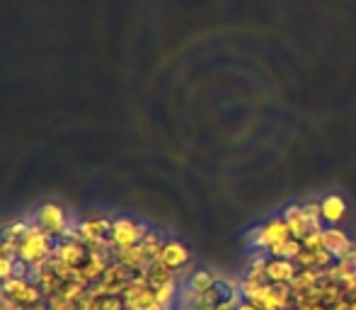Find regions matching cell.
I'll use <instances>...</instances> for the list:
<instances>
[{
	"instance_id": "7402d4cb",
	"label": "cell",
	"mask_w": 356,
	"mask_h": 310,
	"mask_svg": "<svg viewBox=\"0 0 356 310\" xmlns=\"http://www.w3.org/2000/svg\"><path fill=\"white\" fill-rule=\"evenodd\" d=\"M15 267H17V257H0V284L15 277Z\"/></svg>"
},
{
	"instance_id": "9c48e42d",
	"label": "cell",
	"mask_w": 356,
	"mask_h": 310,
	"mask_svg": "<svg viewBox=\"0 0 356 310\" xmlns=\"http://www.w3.org/2000/svg\"><path fill=\"white\" fill-rule=\"evenodd\" d=\"M114 259H117L119 264H124V267H127L129 272H134V274L143 272V269L150 267L148 257H145V252H143L141 245H134V247H129V250H122V252L114 254Z\"/></svg>"
},
{
	"instance_id": "7a4b0ae2",
	"label": "cell",
	"mask_w": 356,
	"mask_h": 310,
	"mask_svg": "<svg viewBox=\"0 0 356 310\" xmlns=\"http://www.w3.org/2000/svg\"><path fill=\"white\" fill-rule=\"evenodd\" d=\"M32 223H37L44 233H49L51 238L63 240V238H73L75 233V223L71 221L68 211L61 206V204L47 202L34 211Z\"/></svg>"
},
{
	"instance_id": "603a6c76",
	"label": "cell",
	"mask_w": 356,
	"mask_h": 310,
	"mask_svg": "<svg viewBox=\"0 0 356 310\" xmlns=\"http://www.w3.org/2000/svg\"><path fill=\"white\" fill-rule=\"evenodd\" d=\"M97 310H127V306H124V298L122 296H107L99 301Z\"/></svg>"
},
{
	"instance_id": "83f0119b",
	"label": "cell",
	"mask_w": 356,
	"mask_h": 310,
	"mask_svg": "<svg viewBox=\"0 0 356 310\" xmlns=\"http://www.w3.org/2000/svg\"><path fill=\"white\" fill-rule=\"evenodd\" d=\"M332 310H352V301H349V298H344V301H339L337 306H332Z\"/></svg>"
},
{
	"instance_id": "6da1fadb",
	"label": "cell",
	"mask_w": 356,
	"mask_h": 310,
	"mask_svg": "<svg viewBox=\"0 0 356 310\" xmlns=\"http://www.w3.org/2000/svg\"><path fill=\"white\" fill-rule=\"evenodd\" d=\"M54 247H56V238H51L49 233H44L37 223H32L27 233L19 240L17 259L29 264V269H42L49 264V259L54 257Z\"/></svg>"
},
{
	"instance_id": "52a82bcc",
	"label": "cell",
	"mask_w": 356,
	"mask_h": 310,
	"mask_svg": "<svg viewBox=\"0 0 356 310\" xmlns=\"http://www.w3.org/2000/svg\"><path fill=\"white\" fill-rule=\"evenodd\" d=\"M298 272L300 269L293 259L272 257L269 259V267H267V279H269V284H291Z\"/></svg>"
},
{
	"instance_id": "ffe728a7",
	"label": "cell",
	"mask_w": 356,
	"mask_h": 310,
	"mask_svg": "<svg viewBox=\"0 0 356 310\" xmlns=\"http://www.w3.org/2000/svg\"><path fill=\"white\" fill-rule=\"evenodd\" d=\"M47 306L49 310H73L75 303L68 301L61 291H56V293H51V296H47Z\"/></svg>"
},
{
	"instance_id": "d6a6232c",
	"label": "cell",
	"mask_w": 356,
	"mask_h": 310,
	"mask_svg": "<svg viewBox=\"0 0 356 310\" xmlns=\"http://www.w3.org/2000/svg\"><path fill=\"white\" fill-rule=\"evenodd\" d=\"M0 310H5V306H3V301H0Z\"/></svg>"
},
{
	"instance_id": "8fae6325",
	"label": "cell",
	"mask_w": 356,
	"mask_h": 310,
	"mask_svg": "<svg viewBox=\"0 0 356 310\" xmlns=\"http://www.w3.org/2000/svg\"><path fill=\"white\" fill-rule=\"evenodd\" d=\"M320 284H323V269H300L289 286L296 296V293H303L313 286H320Z\"/></svg>"
},
{
	"instance_id": "d6986e66",
	"label": "cell",
	"mask_w": 356,
	"mask_h": 310,
	"mask_svg": "<svg viewBox=\"0 0 356 310\" xmlns=\"http://www.w3.org/2000/svg\"><path fill=\"white\" fill-rule=\"evenodd\" d=\"M32 282L29 277H13V279H8V282H3L0 286H3V293L5 296H17L19 291H22L27 284Z\"/></svg>"
},
{
	"instance_id": "277c9868",
	"label": "cell",
	"mask_w": 356,
	"mask_h": 310,
	"mask_svg": "<svg viewBox=\"0 0 356 310\" xmlns=\"http://www.w3.org/2000/svg\"><path fill=\"white\" fill-rule=\"evenodd\" d=\"M54 257H56L58 262L68 264V267L78 269V267H83V262L88 259V247L80 245L75 238H63V240H56Z\"/></svg>"
},
{
	"instance_id": "5bb4252c",
	"label": "cell",
	"mask_w": 356,
	"mask_h": 310,
	"mask_svg": "<svg viewBox=\"0 0 356 310\" xmlns=\"http://www.w3.org/2000/svg\"><path fill=\"white\" fill-rule=\"evenodd\" d=\"M300 250H303V243H300V240H296V238H286V240H282V243L272 245V247H269L267 252H269V257L293 259V262H296V257H298V254H300Z\"/></svg>"
},
{
	"instance_id": "8992f818",
	"label": "cell",
	"mask_w": 356,
	"mask_h": 310,
	"mask_svg": "<svg viewBox=\"0 0 356 310\" xmlns=\"http://www.w3.org/2000/svg\"><path fill=\"white\" fill-rule=\"evenodd\" d=\"M282 218L286 221V226H289L291 238L303 240L305 235L310 233L308 218H305V213H303V204H291V206H286L284 213H282Z\"/></svg>"
},
{
	"instance_id": "30bf717a",
	"label": "cell",
	"mask_w": 356,
	"mask_h": 310,
	"mask_svg": "<svg viewBox=\"0 0 356 310\" xmlns=\"http://www.w3.org/2000/svg\"><path fill=\"white\" fill-rule=\"evenodd\" d=\"M269 288H272V284H269V282L243 279V284H240V296H243V301L254 303V306H262V301H264V296L269 293Z\"/></svg>"
},
{
	"instance_id": "f1b7e54d",
	"label": "cell",
	"mask_w": 356,
	"mask_h": 310,
	"mask_svg": "<svg viewBox=\"0 0 356 310\" xmlns=\"http://www.w3.org/2000/svg\"><path fill=\"white\" fill-rule=\"evenodd\" d=\"M238 310H262V308H259V306H254V303L243 301V303H240V306H238Z\"/></svg>"
},
{
	"instance_id": "f546056e",
	"label": "cell",
	"mask_w": 356,
	"mask_h": 310,
	"mask_svg": "<svg viewBox=\"0 0 356 310\" xmlns=\"http://www.w3.org/2000/svg\"><path fill=\"white\" fill-rule=\"evenodd\" d=\"M27 310H49L47 303H37V306H32V308H27Z\"/></svg>"
},
{
	"instance_id": "e0dca14e",
	"label": "cell",
	"mask_w": 356,
	"mask_h": 310,
	"mask_svg": "<svg viewBox=\"0 0 356 310\" xmlns=\"http://www.w3.org/2000/svg\"><path fill=\"white\" fill-rule=\"evenodd\" d=\"M153 291H155V298H158L160 308L170 310L175 303V298H177V293H179L177 279H172V282H168V284H160V286H155Z\"/></svg>"
},
{
	"instance_id": "4dcf8cb0",
	"label": "cell",
	"mask_w": 356,
	"mask_h": 310,
	"mask_svg": "<svg viewBox=\"0 0 356 310\" xmlns=\"http://www.w3.org/2000/svg\"><path fill=\"white\" fill-rule=\"evenodd\" d=\"M310 310H327V306H325V303H320V306H315V308H310Z\"/></svg>"
},
{
	"instance_id": "4fadbf2b",
	"label": "cell",
	"mask_w": 356,
	"mask_h": 310,
	"mask_svg": "<svg viewBox=\"0 0 356 310\" xmlns=\"http://www.w3.org/2000/svg\"><path fill=\"white\" fill-rule=\"evenodd\" d=\"M138 245L143 247L145 257H148V264H153V262H158V259H160L165 238H163V233H160V231H148V233L143 235V240Z\"/></svg>"
},
{
	"instance_id": "1f68e13d",
	"label": "cell",
	"mask_w": 356,
	"mask_h": 310,
	"mask_svg": "<svg viewBox=\"0 0 356 310\" xmlns=\"http://www.w3.org/2000/svg\"><path fill=\"white\" fill-rule=\"evenodd\" d=\"M3 296H5V293H3V286H0V301H3Z\"/></svg>"
},
{
	"instance_id": "9a60e30c",
	"label": "cell",
	"mask_w": 356,
	"mask_h": 310,
	"mask_svg": "<svg viewBox=\"0 0 356 310\" xmlns=\"http://www.w3.org/2000/svg\"><path fill=\"white\" fill-rule=\"evenodd\" d=\"M187 286L197 293H207L218 286V279H216L209 269H197V272H192V277L187 279Z\"/></svg>"
},
{
	"instance_id": "3957f363",
	"label": "cell",
	"mask_w": 356,
	"mask_h": 310,
	"mask_svg": "<svg viewBox=\"0 0 356 310\" xmlns=\"http://www.w3.org/2000/svg\"><path fill=\"white\" fill-rule=\"evenodd\" d=\"M150 228L145 223L136 221V218H129V216H117L112 221V231H109V238H107V252L117 254L122 250H129L134 245H138L143 240V235L148 233Z\"/></svg>"
},
{
	"instance_id": "ac0fdd59",
	"label": "cell",
	"mask_w": 356,
	"mask_h": 310,
	"mask_svg": "<svg viewBox=\"0 0 356 310\" xmlns=\"http://www.w3.org/2000/svg\"><path fill=\"white\" fill-rule=\"evenodd\" d=\"M29 228H32V221H27V218H17V221H10L5 228H0V238L19 243V240H22V235L27 233Z\"/></svg>"
},
{
	"instance_id": "5b68a950",
	"label": "cell",
	"mask_w": 356,
	"mask_h": 310,
	"mask_svg": "<svg viewBox=\"0 0 356 310\" xmlns=\"http://www.w3.org/2000/svg\"><path fill=\"white\" fill-rule=\"evenodd\" d=\"M189 259H192V250H189L182 240H165L158 262H163L165 267H170L175 274H177L182 267H187Z\"/></svg>"
},
{
	"instance_id": "7c38bea8",
	"label": "cell",
	"mask_w": 356,
	"mask_h": 310,
	"mask_svg": "<svg viewBox=\"0 0 356 310\" xmlns=\"http://www.w3.org/2000/svg\"><path fill=\"white\" fill-rule=\"evenodd\" d=\"M325 250H327L330 254H332L334 259H339L342 257V252H344V247H347L352 240H349V235L344 233V231H339V228H325Z\"/></svg>"
},
{
	"instance_id": "4316f807",
	"label": "cell",
	"mask_w": 356,
	"mask_h": 310,
	"mask_svg": "<svg viewBox=\"0 0 356 310\" xmlns=\"http://www.w3.org/2000/svg\"><path fill=\"white\" fill-rule=\"evenodd\" d=\"M339 259H349V262H356V243H349L347 247H344L342 257Z\"/></svg>"
},
{
	"instance_id": "cb8c5ba5",
	"label": "cell",
	"mask_w": 356,
	"mask_h": 310,
	"mask_svg": "<svg viewBox=\"0 0 356 310\" xmlns=\"http://www.w3.org/2000/svg\"><path fill=\"white\" fill-rule=\"evenodd\" d=\"M17 250H19V243L0 238V257H17Z\"/></svg>"
},
{
	"instance_id": "d4e9b609",
	"label": "cell",
	"mask_w": 356,
	"mask_h": 310,
	"mask_svg": "<svg viewBox=\"0 0 356 310\" xmlns=\"http://www.w3.org/2000/svg\"><path fill=\"white\" fill-rule=\"evenodd\" d=\"M339 286H342L344 291H347V296H352V293H356V272H354V274H349V277L344 279V282L339 284Z\"/></svg>"
},
{
	"instance_id": "2e32d148",
	"label": "cell",
	"mask_w": 356,
	"mask_h": 310,
	"mask_svg": "<svg viewBox=\"0 0 356 310\" xmlns=\"http://www.w3.org/2000/svg\"><path fill=\"white\" fill-rule=\"evenodd\" d=\"M269 259H272V257H264L262 252L252 254V259L248 262V274H245V279H254V282H269V279H267Z\"/></svg>"
},
{
	"instance_id": "ba28073f",
	"label": "cell",
	"mask_w": 356,
	"mask_h": 310,
	"mask_svg": "<svg viewBox=\"0 0 356 310\" xmlns=\"http://www.w3.org/2000/svg\"><path fill=\"white\" fill-rule=\"evenodd\" d=\"M320 211H323V221L330 226H337L344 216H347V202L339 194H327L320 202Z\"/></svg>"
},
{
	"instance_id": "44dd1931",
	"label": "cell",
	"mask_w": 356,
	"mask_h": 310,
	"mask_svg": "<svg viewBox=\"0 0 356 310\" xmlns=\"http://www.w3.org/2000/svg\"><path fill=\"white\" fill-rule=\"evenodd\" d=\"M325 228L323 231H310L308 235H305L300 243H303V250H320V247H325Z\"/></svg>"
},
{
	"instance_id": "484cf974",
	"label": "cell",
	"mask_w": 356,
	"mask_h": 310,
	"mask_svg": "<svg viewBox=\"0 0 356 310\" xmlns=\"http://www.w3.org/2000/svg\"><path fill=\"white\" fill-rule=\"evenodd\" d=\"M3 306H5V310H27L22 303L15 301V298H10V296H3Z\"/></svg>"
}]
</instances>
